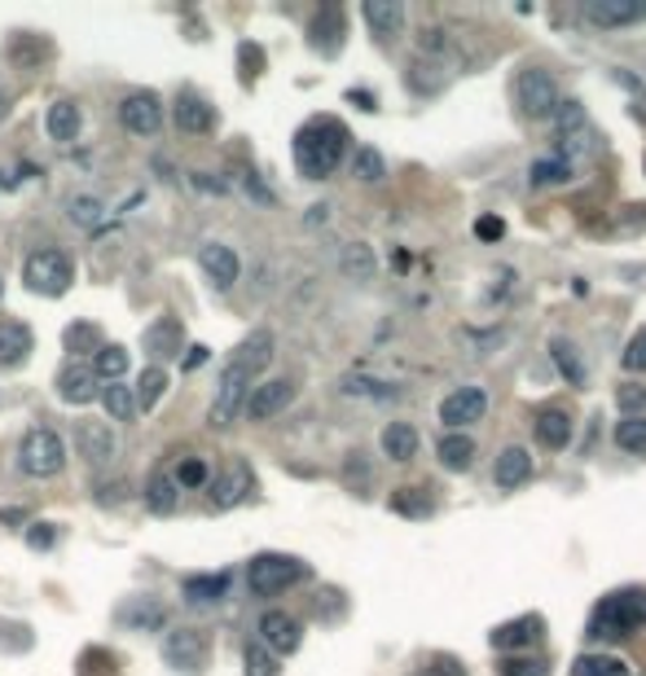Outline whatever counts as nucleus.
I'll use <instances>...</instances> for the list:
<instances>
[{"label":"nucleus","mask_w":646,"mask_h":676,"mask_svg":"<svg viewBox=\"0 0 646 676\" xmlns=\"http://www.w3.org/2000/svg\"><path fill=\"white\" fill-rule=\"evenodd\" d=\"M97 400L106 409V422H132L137 418V396H132L128 383H106Z\"/></svg>","instance_id":"c756f323"},{"label":"nucleus","mask_w":646,"mask_h":676,"mask_svg":"<svg viewBox=\"0 0 646 676\" xmlns=\"http://www.w3.org/2000/svg\"><path fill=\"white\" fill-rule=\"evenodd\" d=\"M515 97H519V110L528 115V119H554V110H558V80L550 75V71H523L519 80H515Z\"/></svg>","instance_id":"0eeeda50"},{"label":"nucleus","mask_w":646,"mask_h":676,"mask_svg":"<svg viewBox=\"0 0 646 676\" xmlns=\"http://www.w3.org/2000/svg\"><path fill=\"white\" fill-rule=\"evenodd\" d=\"M475 233H480L484 242H497V237H501V220H493V215H488V220H480V224H475Z\"/></svg>","instance_id":"3c124183"},{"label":"nucleus","mask_w":646,"mask_h":676,"mask_svg":"<svg viewBox=\"0 0 646 676\" xmlns=\"http://www.w3.org/2000/svg\"><path fill=\"white\" fill-rule=\"evenodd\" d=\"M23 281H27L32 294L58 299V294L71 290V281H76V264H71L67 250L45 246V250H32V255H27V264H23Z\"/></svg>","instance_id":"20e7f679"},{"label":"nucleus","mask_w":646,"mask_h":676,"mask_svg":"<svg viewBox=\"0 0 646 676\" xmlns=\"http://www.w3.org/2000/svg\"><path fill=\"white\" fill-rule=\"evenodd\" d=\"M348 154V128L339 119H312L295 132V167L308 180H326Z\"/></svg>","instance_id":"f03ea898"},{"label":"nucleus","mask_w":646,"mask_h":676,"mask_svg":"<svg viewBox=\"0 0 646 676\" xmlns=\"http://www.w3.org/2000/svg\"><path fill=\"white\" fill-rule=\"evenodd\" d=\"M268 361H273V334H268V329H251L242 343H238V352L224 361L220 378H216L211 427H229V422L242 413V405H246L255 378L268 370Z\"/></svg>","instance_id":"f257e3e1"},{"label":"nucleus","mask_w":646,"mask_h":676,"mask_svg":"<svg viewBox=\"0 0 646 676\" xmlns=\"http://www.w3.org/2000/svg\"><path fill=\"white\" fill-rule=\"evenodd\" d=\"M0 285H5V281H0Z\"/></svg>","instance_id":"4d7b16f0"},{"label":"nucleus","mask_w":646,"mask_h":676,"mask_svg":"<svg viewBox=\"0 0 646 676\" xmlns=\"http://www.w3.org/2000/svg\"><path fill=\"white\" fill-rule=\"evenodd\" d=\"M163 663L176 672H203L207 663V632L203 628H172L163 637Z\"/></svg>","instance_id":"1a4fd4ad"},{"label":"nucleus","mask_w":646,"mask_h":676,"mask_svg":"<svg viewBox=\"0 0 646 676\" xmlns=\"http://www.w3.org/2000/svg\"><path fill=\"white\" fill-rule=\"evenodd\" d=\"M344 396H366V400H383V396H396L388 383L379 378H361V374H348L344 378Z\"/></svg>","instance_id":"a18cd8bd"},{"label":"nucleus","mask_w":646,"mask_h":676,"mask_svg":"<svg viewBox=\"0 0 646 676\" xmlns=\"http://www.w3.org/2000/svg\"><path fill=\"white\" fill-rule=\"evenodd\" d=\"M242 672H246V676H281V663H277V654H273L268 645L246 641V650H242Z\"/></svg>","instance_id":"c9c22d12"},{"label":"nucleus","mask_w":646,"mask_h":676,"mask_svg":"<svg viewBox=\"0 0 646 676\" xmlns=\"http://www.w3.org/2000/svg\"><path fill=\"white\" fill-rule=\"evenodd\" d=\"M493 479H497V488H506V492H515L519 483H528V479H532V457H528V448H501Z\"/></svg>","instance_id":"393cba45"},{"label":"nucleus","mask_w":646,"mask_h":676,"mask_svg":"<svg viewBox=\"0 0 646 676\" xmlns=\"http://www.w3.org/2000/svg\"><path fill=\"white\" fill-rule=\"evenodd\" d=\"M207 361V348H189V365H203Z\"/></svg>","instance_id":"5fc2aeb1"},{"label":"nucleus","mask_w":646,"mask_h":676,"mask_svg":"<svg viewBox=\"0 0 646 676\" xmlns=\"http://www.w3.org/2000/svg\"><path fill=\"white\" fill-rule=\"evenodd\" d=\"M615 405H620V413H628V418H642V409H646V387H637V383L620 387V392H615Z\"/></svg>","instance_id":"de8ad7c7"},{"label":"nucleus","mask_w":646,"mask_h":676,"mask_svg":"<svg viewBox=\"0 0 646 676\" xmlns=\"http://www.w3.org/2000/svg\"><path fill=\"white\" fill-rule=\"evenodd\" d=\"M41 527H45V532H32V536H27V545H32V549H49V545H54V532H49V523H41Z\"/></svg>","instance_id":"864d4df0"},{"label":"nucleus","mask_w":646,"mask_h":676,"mask_svg":"<svg viewBox=\"0 0 646 676\" xmlns=\"http://www.w3.org/2000/svg\"><path fill=\"white\" fill-rule=\"evenodd\" d=\"M172 119H176V128H181V132H194V137H203V132H216V124H220L216 106H211V102H203L198 93H181V97H176V110H172Z\"/></svg>","instance_id":"f3484780"},{"label":"nucleus","mask_w":646,"mask_h":676,"mask_svg":"<svg viewBox=\"0 0 646 676\" xmlns=\"http://www.w3.org/2000/svg\"><path fill=\"white\" fill-rule=\"evenodd\" d=\"M436 453H440V466L445 470H466L471 457H475V444H471V435H445Z\"/></svg>","instance_id":"f704fd0d"},{"label":"nucleus","mask_w":646,"mask_h":676,"mask_svg":"<svg viewBox=\"0 0 646 676\" xmlns=\"http://www.w3.org/2000/svg\"><path fill=\"white\" fill-rule=\"evenodd\" d=\"M585 23H593V27H633V23H646V5H624V0H593V5H585Z\"/></svg>","instance_id":"aec40b11"},{"label":"nucleus","mask_w":646,"mask_h":676,"mask_svg":"<svg viewBox=\"0 0 646 676\" xmlns=\"http://www.w3.org/2000/svg\"><path fill=\"white\" fill-rule=\"evenodd\" d=\"M168 383H172V378H168V370H163V365H146V370H141V378H137V387H132V396H137V413H141V409L150 413V409L168 396Z\"/></svg>","instance_id":"c85d7f7f"},{"label":"nucleus","mask_w":646,"mask_h":676,"mask_svg":"<svg viewBox=\"0 0 646 676\" xmlns=\"http://www.w3.org/2000/svg\"><path fill=\"white\" fill-rule=\"evenodd\" d=\"M501 676H550V663L532 658V654H515V658L501 663Z\"/></svg>","instance_id":"49530a36"},{"label":"nucleus","mask_w":646,"mask_h":676,"mask_svg":"<svg viewBox=\"0 0 646 676\" xmlns=\"http://www.w3.org/2000/svg\"><path fill=\"white\" fill-rule=\"evenodd\" d=\"M299 641H303V628H299L295 615H286V610H264L259 615V645H268L277 658L281 654H295Z\"/></svg>","instance_id":"2eb2a0df"},{"label":"nucleus","mask_w":646,"mask_h":676,"mask_svg":"<svg viewBox=\"0 0 646 676\" xmlns=\"http://www.w3.org/2000/svg\"><path fill=\"white\" fill-rule=\"evenodd\" d=\"M361 19L370 23V32L374 36H401V27H405V5H396V0H366L361 5Z\"/></svg>","instance_id":"4be33fe9"},{"label":"nucleus","mask_w":646,"mask_h":676,"mask_svg":"<svg viewBox=\"0 0 646 676\" xmlns=\"http://www.w3.org/2000/svg\"><path fill=\"white\" fill-rule=\"evenodd\" d=\"M102 396V383H97V374L89 370V365H67L62 374H58V400L62 405H93Z\"/></svg>","instance_id":"a211bd4d"},{"label":"nucleus","mask_w":646,"mask_h":676,"mask_svg":"<svg viewBox=\"0 0 646 676\" xmlns=\"http://www.w3.org/2000/svg\"><path fill=\"white\" fill-rule=\"evenodd\" d=\"M290 405H295V383H290V378H268V383H255V387H251L242 413H246L251 422H273V418L286 413Z\"/></svg>","instance_id":"9d476101"},{"label":"nucleus","mask_w":646,"mask_h":676,"mask_svg":"<svg viewBox=\"0 0 646 676\" xmlns=\"http://www.w3.org/2000/svg\"><path fill=\"white\" fill-rule=\"evenodd\" d=\"M646 623V588H615L598 602L593 619H589V637L593 641H615L628 637Z\"/></svg>","instance_id":"7ed1b4c3"},{"label":"nucleus","mask_w":646,"mask_h":676,"mask_svg":"<svg viewBox=\"0 0 646 676\" xmlns=\"http://www.w3.org/2000/svg\"><path fill=\"white\" fill-rule=\"evenodd\" d=\"M418 45H423V49H449L445 32H436V27H431V32H423V40H418Z\"/></svg>","instance_id":"603ef678"},{"label":"nucleus","mask_w":646,"mask_h":676,"mask_svg":"<svg viewBox=\"0 0 646 676\" xmlns=\"http://www.w3.org/2000/svg\"><path fill=\"white\" fill-rule=\"evenodd\" d=\"M374 268H379L374 246H366V242H348V246H344V255H339V272H344L348 281H370Z\"/></svg>","instance_id":"cd10ccee"},{"label":"nucleus","mask_w":646,"mask_h":676,"mask_svg":"<svg viewBox=\"0 0 646 676\" xmlns=\"http://www.w3.org/2000/svg\"><path fill=\"white\" fill-rule=\"evenodd\" d=\"M308 36H312V49H321V54H335V49L344 45V14H339L335 5H326V10H321V14L312 19Z\"/></svg>","instance_id":"a878e982"},{"label":"nucleus","mask_w":646,"mask_h":676,"mask_svg":"<svg viewBox=\"0 0 646 676\" xmlns=\"http://www.w3.org/2000/svg\"><path fill=\"white\" fill-rule=\"evenodd\" d=\"M392 510H396V514H414V518H427V514H431V501H423V497H414L409 488H401V492L392 497Z\"/></svg>","instance_id":"8fccbe9b"},{"label":"nucleus","mask_w":646,"mask_h":676,"mask_svg":"<svg viewBox=\"0 0 646 676\" xmlns=\"http://www.w3.org/2000/svg\"><path fill=\"white\" fill-rule=\"evenodd\" d=\"M80 128H84V115H80V106H76L71 97H62V102H54V106L45 110V132H49V141L71 145V141L80 137Z\"/></svg>","instance_id":"412c9836"},{"label":"nucleus","mask_w":646,"mask_h":676,"mask_svg":"<svg viewBox=\"0 0 646 676\" xmlns=\"http://www.w3.org/2000/svg\"><path fill=\"white\" fill-rule=\"evenodd\" d=\"M10 115V93H0V119Z\"/></svg>","instance_id":"6e6d98bb"},{"label":"nucleus","mask_w":646,"mask_h":676,"mask_svg":"<svg viewBox=\"0 0 646 676\" xmlns=\"http://www.w3.org/2000/svg\"><path fill=\"white\" fill-rule=\"evenodd\" d=\"M537 440H541L545 448H567V440H572V418H567L563 409H541V418H537Z\"/></svg>","instance_id":"473e14b6"},{"label":"nucleus","mask_w":646,"mask_h":676,"mask_svg":"<svg viewBox=\"0 0 646 676\" xmlns=\"http://www.w3.org/2000/svg\"><path fill=\"white\" fill-rule=\"evenodd\" d=\"M550 357H554V365L567 374V383H585V370H580V361H576V352H572V343H567V338H554V343H550Z\"/></svg>","instance_id":"37998d69"},{"label":"nucleus","mask_w":646,"mask_h":676,"mask_svg":"<svg viewBox=\"0 0 646 676\" xmlns=\"http://www.w3.org/2000/svg\"><path fill=\"white\" fill-rule=\"evenodd\" d=\"M124 623H132V628H163L168 623V610L159 602H137V606L124 610Z\"/></svg>","instance_id":"79ce46f5"},{"label":"nucleus","mask_w":646,"mask_h":676,"mask_svg":"<svg viewBox=\"0 0 646 676\" xmlns=\"http://www.w3.org/2000/svg\"><path fill=\"white\" fill-rule=\"evenodd\" d=\"M353 172H357V180H366V185H374V180H383V172H388V163H383V154H379V150H370V145H361V150H357V159H353Z\"/></svg>","instance_id":"a19ab883"},{"label":"nucleus","mask_w":646,"mask_h":676,"mask_svg":"<svg viewBox=\"0 0 646 676\" xmlns=\"http://www.w3.org/2000/svg\"><path fill=\"white\" fill-rule=\"evenodd\" d=\"M198 268H203V277H207L216 290H233L238 277H242V259H238V250L224 246V242H203V246H198Z\"/></svg>","instance_id":"f8f14e48"},{"label":"nucleus","mask_w":646,"mask_h":676,"mask_svg":"<svg viewBox=\"0 0 646 676\" xmlns=\"http://www.w3.org/2000/svg\"><path fill=\"white\" fill-rule=\"evenodd\" d=\"M76 453L89 462V466H111L115 453H119V435L106 418H80L76 422Z\"/></svg>","instance_id":"6e6552de"},{"label":"nucleus","mask_w":646,"mask_h":676,"mask_svg":"<svg viewBox=\"0 0 646 676\" xmlns=\"http://www.w3.org/2000/svg\"><path fill=\"white\" fill-rule=\"evenodd\" d=\"M615 444L628 448V453H637V457H646V413H642V418H620Z\"/></svg>","instance_id":"58836bf2"},{"label":"nucleus","mask_w":646,"mask_h":676,"mask_svg":"<svg viewBox=\"0 0 646 676\" xmlns=\"http://www.w3.org/2000/svg\"><path fill=\"white\" fill-rule=\"evenodd\" d=\"M67 215H71V224H80V229H97V224L106 220V202L93 198V194H76V198L67 202Z\"/></svg>","instance_id":"72a5a7b5"},{"label":"nucleus","mask_w":646,"mask_h":676,"mask_svg":"<svg viewBox=\"0 0 646 676\" xmlns=\"http://www.w3.org/2000/svg\"><path fill=\"white\" fill-rule=\"evenodd\" d=\"M624 370H633V374H646V329H637L633 338H628V348H624Z\"/></svg>","instance_id":"09e8293b"},{"label":"nucleus","mask_w":646,"mask_h":676,"mask_svg":"<svg viewBox=\"0 0 646 676\" xmlns=\"http://www.w3.org/2000/svg\"><path fill=\"white\" fill-rule=\"evenodd\" d=\"M176 488H207L211 483V470H207V462L203 457H185L181 466H176Z\"/></svg>","instance_id":"c03bdc74"},{"label":"nucleus","mask_w":646,"mask_h":676,"mask_svg":"<svg viewBox=\"0 0 646 676\" xmlns=\"http://www.w3.org/2000/svg\"><path fill=\"white\" fill-rule=\"evenodd\" d=\"M224 593H229V575L224 571L220 575H185L181 580V597L189 606H216V602H224Z\"/></svg>","instance_id":"b1692460"},{"label":"nucleus","mask_w":646,"mask_h":676,"mask_svg":"<svg viewBox=\"0 0 646 676\" xmlns=\"http://www.w3.org/2000/svg\"><path fill=\"white\" fill-rule=\"evenodd\" d=\"M207 488H211V505H216V510H233L238 501H246V492L255 488V479H251V470H246L242 462H233V466H229L220 479H211Z\"/></svg>","instance_id":"6ab92c4d"},{"label":"nucleus","mask_w":646,"mask_h":676,"mask_svg":"<svg viewBox=\"0 0 646 676\" xmlns=\"http://www.w3.org/2000/svg\"><path fill=\"white\" fill-rule=\"evenodd\" d=\"M303 575H308V567L299 558H290V553H255L246 562V588L255 597H277L286 588H295Z\"/></svg>","instance_id":"39448f33"},{"label":"nucleus","mask_w":646,"mask_h":676,"mask_svg":"<svg viewBox=\"0 0 646 676\" xmlns=\"http://www.w3.org/2000/svg\"><path fill=\"white\" fill-rule=\"evenodd\" d=\"M418 453V431L409 422H388L383 427V457L392 462H409Z\"/></svg>","instance_id":"2f4dec72"},{"label":"nucleus","mask_w":646,"mask_h":676,"mask_svg":"<svg viewBox=\"0 0 646 676\" xmlns=\"http://www.w3.org/2000/svg\"><path fill=\"white\" fill-rule=\"evenodd\" d=\"M572 676H628V663L611 658V654H580Z\"/></svg>","instance_id":"e433bc0d"},{"label":"nucleus","mask_w":646,"mask_h":676,"mask_svg":"<svg viewBox=\"0 0 646 676\" xmlns=\"http://www.w3.org/2000/svg\"><path fill=\"white\" fill-rule=\"evenodd\" d=\"M36 352V334L27 320L19 316H5L0 320V370H19L27 365V357Z\"/></svg>","instance_id":"dca6fc26"},{"label":"nucleus","mask_w":646,"mask_h":676,"mask_svg":"<svg viewBox=\"0 0 646 676\" xmlns=\"http://www.w3.org/2000/svg\"><path fill=\"white\" fill-rule=\"evenodd\" d=\"M563 180H572V163L567 159H537L532 163V185L537 189H545V185H563Z\"/></svg>","instance_id":"4c0bfd02"},{"label":"nucleus","mask_w":646,"mask_h":676,"mask_svg":"<svg viewBox=\"0 0 646 676\" xmlns=\"http://www.w3.org/2000/svg\"><path fill=\"white\" fill-rule=\"evenodd\" d=\"M488 413V392L484 387H458V392H449L445 400H440V422L445 427H471V422H480Z\"/></svg>","instance_id":"ddd939ff"},{"label":"nucleus","mask_w":646,"mask_h":676,"mask_svg":"<svg viewBox=\"0 0 646 676\" xmlns=\"http://www.w3.org/2000/svg\"><path fill=\"white\" fill-rule=\"evenodd\" d=\"M146 510L150 514H176L181 510V488H176V479L168 475V470H154L150 479H146Z\"/></svg>","instance_id":"5701e85b"},{"label":"nucleus","mask_w":646,"mask_h":676,"mask_svg":"<svg viewBox=\"0 0 646 676\" xmlns=\"http://www.w3.org/2000/svg\"><path fill=\"white\" fill-rule=\"evenodd\" d=\"M181 343H185V325H181L176 316H159V320H150V325L141 329V348L150 352L154 365L181 357Z\"/></svg>","instance_id":"4468645a"},{"label":"nucleus","mask_w":646,"mask_h":676,"mask_svg":"<svg viewBox=\"0 0 646 676\" xmlns=\"http://www.w3.org/2000/svg\"><path fill=\"white\" fill-rule=\"evenodd\" d=\"M119 124H124L132 137H154V132L163 128V102H159V93H150V89L128 93V97L119 102Z\"/></svg>","instance_id":"9b49d317"},{"label":"nucleus","mask_w":646,"mask_h":676,"mask_svg":"<svg viewBox=\"0 0 646 676\" xmlns=\"http://www.w3.org/2000/svg\"><path fill=\"white\" fill-rule=\"evenodd\" d=\"M89 370L97 374V383H102V387H106V383H124V374H128V352H124L119 343H102Z\"/></svg>","instance_id":"7c9ffc66"},{"label":"nucleus","mask_w":646,"mask_h":676,"mask_svg":"<svg viewBox=\"0 0 646 676\" xmlns=\"http://www.w3.org/2000/svg\"><path fill=\"white\" fill-rule=\"evenodd\" d=\"M537 637H541V619H537V615H523V619H510V623L493 628V645H497V650H523V645H532Z\"/></svg>","instance_id":"bb28decb"},{"label":"nucleus","mask_w":646,"mask_h":676,"mask_svg":"<svg viewBox=\"0 0 646 676\" xmlns=\"http://www.w3.org/2000/svg\"><path fill=\"white\" fill-rule=\"evenodd\" d=\"M67 348H71V352H93V357H97V348H102V329L89 325V320H76V325L67 329Z\"/></svg>","instance_id":"ea45409f"},{"label":"nucleus","mask_w":646,"mask_h":676,"mask_svg":"<svg viewBox=\"0 0 646 676\" xmlns=\"http://www.w3.org/2000/svg\"><path fill=\"white\" fill-rule=\"evenodd\" d=\"M19 466H23L32 479H54V475H62V466H67V440H62L54 427H32V431L23 435Z\"/></svg>","instance_id":"423d86ee"}]
</instances>
